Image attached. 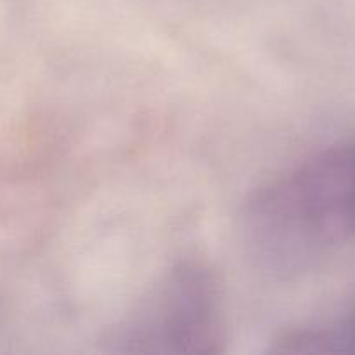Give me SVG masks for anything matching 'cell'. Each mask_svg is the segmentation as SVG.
Wrapping results in <instances>:
<instances>
[{
  "label": "cell",
  "instance_id": "obj_3",
  "mask_svg": "<svg viewBox=\"0 0 355 355\" xmlns=\"http://www.w3.org/2000/svg\"><path fill=\"white\" fill-rule=\"evenodd\" d=\"M354 343H355V335H354Z\"/></svg>",
  "mask_w": 355,
  "mask_h": 355
},
{
  "label": "cell",
  "instance_id": "obj_1",
  "mask_svg": "<svg viewBox=\"0 0 355 355\" xmlns=\"http://www.w3.org/2000/svg\"><path fill=\"white\" fill-rule=\"evenodd\" d=\"M239 234L257 269L291 279L355 239V141L328 146L257 187Z\"/></svg>",
  "mask_w": 355,
  "mask_h": 355
},
{
  "label": "cell",
  "instance_id": "obj_2",
  "mask_svg": "<svg viewBox=\"0 0 355 355\" xmlns=\"http://www.w3.org/2000/svg\"><path fill=\"white\" fill-rule=\"evenodd\" d=\"M118 352L215 354L224 342L214 276L198 263L170 269L114 335Z\"/></svg>",
  "mask_w": 355,
  "mask_h": 355
}]
</instances>
